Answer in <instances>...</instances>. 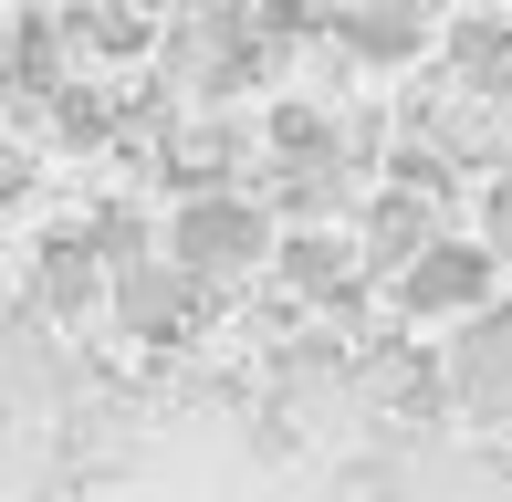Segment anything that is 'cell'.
Segmentation results:
<instances>
[{
  "label": "cell",
  "instance_id": "1",
  "mask_svg": "<svg viewBox=\"0 0 512 502\" xmlns=\"http://www.w3.org/2000/svg\"><path fill=\"white\" fill-rule=\"evenodd\" d=\"M272 251H283V241H272V210L241 199V189H189L178 220H168V262L199 272V283H241V272L272 262Z\"/></svg>",
  "mask_w": 512,
  "mask_h": 502
},
{
  "label": "cell",
  "instance_id": "12",
  "mask_svg": "<svg viewBox=\"0 0 512 502\" xmlns=\"http://www.w3.org/2000/svg\"><path fill=\"white\" fill-rule=\"evenodd\" d=\"M53 126H63V147H95V136H115V105L95 95V84H63V95H53Z\"/></svg>",
  "mask_w": 512,
  "mask_h": 502
},
{
  "label": "cell",
  "instance_id": "8",
  "mask_svg": "<svg viewBox=\"0 0 512 502\" xmlns=\"http://www.w3.org/2000/svg\"><path fill=\"white\" fill-rule=\"evenodd\" d=\"M429 199H408V189H387L377 199V220H366V262H387V272H408L418 251H429Z\"/></svg>",
  "mask_w": 512,
  "mask_h": 502
},
{
  "label": "cell",
  "instance_id": "10",
  "mask_svg": "<svg viewBox=\"0 0 512 502\" xmlns=\"http://www.w3.org/2000/svg\"><path fill=\"white\" fill-rule=\"evenodd\" d=\"M450 63H460V74H471V84H492V95H502V84H512V32H502L492 11L450 21Z\"/></svg>",
  "mask_w": 512,
  "mask_h": 502
},
{
  "label": "cell",
  "instance_id": "4",
  "mask_svg": "<svg viewBox=\"0 0 512 502\" xmlns=\"http://www.w3.org/2000/svg\"><path fill=\"white\" fill-rule=\"evenodd\" d=\"M324 32L356 63H418L439 42V11H418V0H345V11H324Z\"/></svg>",
  "mask_w": 512,
  "mask_h": 502
},
{
  "label": "cell",
  "instance_id": "13",
  "mask_svg": "<svg viewBox=\"0 0 512 502\" xmlns=\"http://www.w3.org/2000/svg\"><path fill=\"white\" fill-rule=\"evenodd\" d=\"M21 199H32V168H21V157H0V210H21Z\"/></svg>",
  "mask_w": 512,
  "mask_h": 502
},
{
  "label": "cell",
  "instance_id": "3",
  "mask_svg": "<svg viewBox=\"0 0 512 502\" xmlns=\"http://www.w3.org/2000/svg\"><path fill=\"white\" fill-rule=\"evenodd\" d=\"M398 314L439 325V314H492V251L481 241H429L398 272Z\"/></svg>",
  "mask_w": 512,
  "mask_h": 502
},
{
  "label": "cell",
  "instance_id": "5",
  "mask_svg": "<svg viewBox=\"0 0 512 502\" xmlns=\"http://www.w3.org/2000/svg\"><path fill=\"white\" fill-rule=\"evenodd\" d=\"M450 398L481 408V419H512V304L471 314V335H460V356H450Z\"/></svg>",
  "mask_w": 512,
  "mask_h": 502
},
{
  "label": "cell",
  "instance_id": "7",
  "mask_svg": "<svg viewBox=\"0 0 512 502\" xmlns=\"http://www.w3.org/2000/svg\"><path fill=\"white\" fill-rule=\"evenodd\" d=\"M63 32H74V53H95V63H136V53H157V42H168V21L105 0V11H63Z\"/></svg>",
  "mask_w": 512,
  "mask_h": 502
},
{
  "label": "cell",
  "instance_id": "9",
  "mask_svg": "<svg viewBox=\"0 0 512 502\" xmlns=\"http://www.w3.org/2000/svg\"><path fill=\"white\" fill-rule=\"evenodd\" d=\"M272 262H283V283H293V293H314V304H356V283H345V241L293 231L283 251H272Z\"/></svg>",
  "mask_w": 512,
  "mask_h": 502
},
{
  "label": "cell",
  "instance_id": "11",
  "mask_svg": "<svg viewBox=\"0 0 512 502\" xmlns=\"http://www.w3.org/2000/svg\"><path fill=\"white\" fill-rule=\"evenodd\" d=\"M84 251H95V241H74V231H63V241H42V262H32V272H42V283H32L42 304H63V314H74L84 293H95V262H84Z\"/></svg>",
  "mask_w": 512,
  "mask_h": 502
},
{
  "label": "cell",
  "instance_id": "2",
  "mask_svg": "<svg viewBox=\"0 0 512 502\" xmlns=\"http://www.w3.org/2000/svg\"><path fill=\"white\" fill-rule=\"evenodd\" d=\"M115 325L126 335H147V346H189V335L209 325V283L199 272H178V262H136V272H115Z\"/></svg>",
  "mask_w": 512,
  "mask_h": 502
},
{
  "label": "cell",
  "instance_id": "6",
  "mask_svg": "<svg viewBox=\"0 0 512 502\" xmlns=\"http://www.w3.org/2000/svg\"><path fill=\"white\" fill-rule=\"evenodd\" d=\"M63 53H74L63 11H32L21 32H0V84H11L21 105H53V95H63Z\"/></svg>",
  "mask_w": 512,
  "mask_h": 502
}]
</instances>
